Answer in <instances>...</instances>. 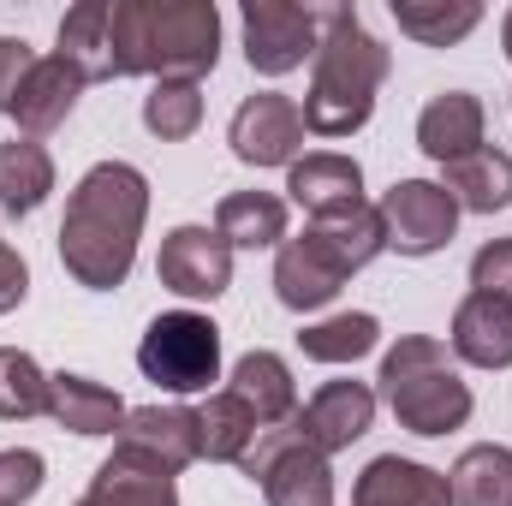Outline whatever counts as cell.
Here are the masks:
<instances>
[{"mask_svg":"<svg viewBox=\"0 0 512 506\" xmlns=\"http://www.w3.org/2000/svg\"><path fill=\"white\" fill-rule=\"evenodd\" d=\"M387 54L382 42L364 30L358 6H322V42H316V72L304 96V131L316 137H352L370 126L376 90H382Z\"/></svg>","mask_w":512,"mask_h":506,"instance_id":"3","label":"cell"},{"mask_svg":"<svg viewBox=\"0 0 512 506\" xmlns=\"http://www.w3.org/2000/svg\"><path fill=\"white\" fill-rule=\"evenodd\" d=\"M227 387L251 405L262 429H268V423H286V417L298 411V381L286 370V358H274V352H245V358L233 364V381H227Z\"/></svg>","mask_w":512,"mask_h":506,"instance_id":"23","label":"cell"},{"mask_svg":"<svg viewBox=\"0 0 512 506\" xmlns=\"http://www.w3.org/2000/svg\"><path fill=\"white\" fill-rule=\"evenodd\" d=\"M30 66H36L30 42L24 36H0V114H12V96H18V84H24Z\"/></svg>","mask_w":512,"mask_h":506,"instance_id":"34","label":"cell"},{"mask_svg":"<svg viewBox=\"0 0 512 506\" xmlns=\"http://www.w3.org/2000/svg\"><path fill=\"white\" fill-rule=\"evenodd\" d=\"M48 191H54V155L36 137L0 143V209L12 221H24V215H36L48 203Z\"/></svg>","mask_w":512,"mask_h":506,"instance_id":"22","label":"cell"},{"mask_svg":"<svg viewBox=\"0 0 512 506\" xmlns=\"http://www.w3.org/2000/svg\"><path fill=\"white\" fill-rule=\"evenodd\" d=\"M382 399L411 435H447V429H465L471 417V387L459 381L447 346L429 334H399V346H387Z\"/></svg>","mask_w":512,"mask_h":506,"instance_id":"5","label":"cell"},{"mask_svg":"<svg viewBox=\"0 0 512 506\" xmlns=\"http://www.w3.org/2000/svg\"><path fill=\"white\" fill-rule=\"evenodd\" d=\"M42 477H48L42 453H30V447H12V453H0V506H24V501H36Z\"/></svg>","mask_w":512,"mask_h":506,"instance_id":"32","label":"cell"},{"mask_svg":"<svg viewBox=\"0 0 512 506\" xmlns=\"http://www.w3.org/2000/svg\"><path fill=\"white\" fill-rule=\"evenodd\" d=\"M393 18L411 42L423 48H453L459 36H471L483 24V6L477 0H393Z\"/></svg>","mask_w":512,"mask_h":506,"instance_id":"29","label":"cell"},{"mask_svg":"<svg viewBox=\"0 0 512 506\" xmlns=\"http://www.w3.org/2000/svg\"><path fill=\"white\" fill-rule=\"evenodd\" d=\"M471 286L489 298H512V239H489L471 256Z\"/></svg>","mask_w":512,"mask_h":506,"instance_id":"33","label":"cell"},{"mask_svg":"<svg viewBox=\"0 0 512 506\" xmlns=\"http://www.w3.org/2000/svg\"><path fill=\"white\" fill-rule=\"evenodd\" d=\"M376 209H382V227H387V251L435 256L441 245H453L459 203L435 179H399V185H387V197Z\"/></svg>","mask_w":512,"mask_h":506,"instance_id":"9","label":"cell"},{"mask_svg":"<svg viewBox=\"0 0 512 506\" xmlns=\"http://www.w3.org/2000/svg\"><path fill=\"white\" fill-rule=\"evenodd\" d=\"M120 447L143 453V459H155L161 471L179 477L185 465L203 459L197 411H185V405H143V411H126V423H120Z\"/></svg>","mask_w":512,"mask_h":506,"instance_id":"13","label":"cell"},{"mask_svg":"<svg viewBox=\"0 0 512 506\" xmlns=\"http://www.w3.org/2000/svg\"><path fill=\"white\" fill-rule=\"evenodd\" d=\"M453 506H512V447H465L459 465L447 471Z\"/></svg>","mask_w":512,"mask_h":506,"instance_id":"27","label":"cell"},{"mask_svg":"<svg viewBox=\"0 0 512 506\" xmlns=\"http://www.w3.org/2000/svg\"><path fill=\"white\" fill-rule=\"evenodd\" d=\"M322 12L292 0H245V60L262 78H286L304 60H316Z\"/></svg>","mask_w":512,"mask_h":506,"instance_id":"8","label":"cell"},{"mask_svg":"<svg viewBox=\"0 0 512 506\" xmlns=\"http://www.w3.org/2000/svg\"><path fill=\"white\" fill-rule=\"evenodd\" d=\"M60 60H72L84 72V84L114 78V48H108V0H78L60 18Z\"/></svg>","mask_w":512,"mask_h":506,"instance_id":"26","label":"cell"},{"mask_svg":"<svg viewBox=\"0 0 512 506\" xmlns=\"http://www.w3.org/2000/svg\"><path fill=\"white\" fill-rule=\"evenodd\" d=\"M143 126L155 131L161 143H185L191 131L203 126V90L197 84H155L143 96Z\"/></svg>","mask_w":512,"mask_h":506,"instance_id":"31","label":"cell"},{"mask_svg":"<svg viewBox=\"0 0 512 506\" xmlns=\"http://www.w3.org/2000/svg\"><path fill=\"white\" fill-rule=\"evenodd\" d=\"M155 274L179 298H221L233 286V245L215 227H173L161 239Z\"/></svg>","mask_w":512,"mask_h":506,"instance_id":"12","label":"cell"},{"mask_svg":"<svg viewBox=\"0 0 512 506\" xmlns=\"http://www.w3.org/2000/svg\"><path fill=\"white\" fill-rule=\"evenodd\" d=\"M215 233L233 251H262V245H286V203L274 191H233L215 209Z\"/></svg>","mask_w":512,"mask_h":506,"instance_id":"24","label":"cell"},{"mask_svg":"<svg viewBox=\"0 0 512 506\" xmlns=\"http://www.w3.org/2000/svg\"><path fill=\"white\" fill-rule=\"evenodd\" d=\"M286 191H292L298 209H310V215H334V209L364 203V167H358L352 155L322 149V155H304V161L286 167Z\"/></svg>","mask_w":512,"mask_h":506,"instance_id":"18","label":"cell"},{"mask_svg":"<svg viewBox=\"0 0 512 506\" xmlns=\"http://www.w3.org/2000/svg\"><path fill=\"white\" fill-rule=\"evenodd\" d=\"M137 370L167 393H203L209 381H221V328L197 310H167L149 322Z\"/></svg>","mask_w":512,"mask_h":506,"instance_id":"6","label":"cell"},{"mask_svg":"<svg viewBox=\"0 0 512 506\" xmlns=\"http://www.w3.org/2000/svg\"><path fill=\"white\" fill-rule=\"evenodd\" d=\"M227 143L245 167H292L298 149H304V108L280 90L245 96L233 126H227Z\"/></svg>","mask_w":512,"mask_h":506,"instance_id":"10","label":"cell"},{"mask_svg":"<svg viewBox=\"0 0 512 506\" xmlns=\"http://www.w3.org/2000/svg\"><path fill=\"white\" fill-rule=\"evenodd\" d=\"M501 48H507V60H512V12L501 18Z\"/></svg>","mask_w":512,"mask_h":506,"instance_id":"36","label":"cell"},{"mask_svg":"<svg viewBox=\"0 0 512 506\" xmlns=\"http://www.w3.org/2000/svg\"><path fill=\"white\" fill-rule=\"evenodd\" d=\"M352 506H453V489H447L441 471H429L417 459H399V453H382V459L364 465Z\"/></svg>","mask_w":512,"mask_h":506,"instance_id":"17","label":"cell"},{"mask_svg":"<svg viewBox=\"0 0 512 506\" xmlns=\"http://www.w3.org/2000/svg\"><path fill=\"white\" fill-rule=\"evenodd\" d=\"M453 358L477 370H512V298L471 292L453 310Z\"/></svg>","mask_w":512,"mask_h":506,"instance_id":"16","label":"cell"},{"mask_svg":"<svg viewBox=\"0 0 512 506\" xmlns=\"http://www.w3.org/2000/svg\"><path fill=\"white\" fill-rule=\"evenodd\" d=\"M417 149L429 155V161H459V155H471V149H483V102L471 96V90H447V96H435L423 114H417Z\"/></svg>","mask_w":512,"mask_h":506,"instance_id":"19","label":"cell"},{"mask_svg":"<svg viewBox=\"0 0 512 506\" xmlns=\"http://www.w3.org/2000/svg\"><path fill=\"white\" fill-rule=\"evenodd\" d=\"M114 78L197 84L221 60L215 0H108Z\"/></svg>","mask_w":512,"mask_h":506,"instance_id":"2","label":"cell"},{"mask_svg":"<svg viewBox=\"0 0 512 506\" xmlns=\"http://www.w3.org/2000/svg\"><path fill=\"white\" fill-rule=\"evenodd\" d=\"M48 417L60 423V429H72V435H120V423H126V405H120V393L114 387H102V381L90 376H48Z\"/></svg>","mask_w":512,"mask_h":506,"instance_id":"20","label":"cell"},{"mask_svg":"<svg viewBox=\"0 0 512 506\" xmlns=\"http://www.w3.org/2000/svg\"><path fill=\"white\" fill-rule=\"evenodd\" d=\"M387 251V227L376 203H352L334 215H310V227L298 239H286L274 256V298L286 310H322L328 298H340V286L370 268Z\"/></svg>","mask_w":512,"mask_h":506,"instance_id":"4","label":"cell"},{"mask_svg":"<svg viewBox=\"0 0 512 506\" xmlns=\"http://www.w3.org/2000/svg\"><path fill=\"white\" fill-rule=\"evenodd\" d=\"M376 340H382V322H376L370 310H346V316L310 322V328L298 334V352H304L310 364H358V358L376 352Z\"/></svg>","mask_w":512,"mask_h":506,"instance_id":"28","label":"cell"},{"mask_svg":"<svg viewBox=\"0 0 512 506\" xmlns=\"http://www.w3.org/2000/svg\"><path fill=\"white\" fill-rule=\"evenodd\" d=\"M245 477L262 483L268 506H334V471L316 447H304L292 429H262L256 447L239 459Z\"/></svg>","mask_w":512,"mask_h":506,"instance_id":"7","label":"cell"},{"mask_svg":"<svg viewBox=\"0 0 512 506\" xmlns=\"http://www.w3.org/2000/svg\"><path fill=\"white\" fill-rule=\"evenodd\" d=\"M78 96H84V72H78L72 60L48 54V60H36V66L24 72V84H18V96H12V120H18L24 137H48L54 126L72 120Z\"/></svg>","mask_w":512,"mask_h":506,"instance_id":"14","label":"cell"},{"mask_svg":"<svg viewBox=\"0 0 512 506\" xmlns=\"http://www.w3.org/2000/svg\"><path fill=\"white\" fill-rule=\"evenodd\" d=\"M197 435H203V459L239 465L256 447L262 423H256V411L233 393V387H221V393H209V405H197Z\"/></svg>","mask_w":512,"mask_h":506,"instance_id":"25","label":"cell"},{"mask_svg":"<svg viewBox=\"0 0 512 506\" xmlns=\"http://www.w3.org/2000/svg\"><path fill=\"white\" fill-rule=\"evenodd\" d=\"M78 506H179V489H173V471H161L155 459H143L131 447H114L96 465V477H90Z\"/></svg>","mask_w":512,"mask_h":506,"instance_id":"15","label":"cell"},{"mask_svg":"<svg viewBox=\"0 0 512 506\" xmlns=\"http://www.w3.org/2000/svg\"><path fill=\"white\" fill-rule=\"evenodd\" d=\"M441 191H447L459 209H471V215H495V209H507L512 203V155L507 149H495V143H483V149L447 161Z\"/></svg>","mask_w":512,"mask_h":506,"instance_id":"21","label":"cell"},{"mask_svg":"<svg viewBox=\"0 0 512 506\" xmlns=\"http://www.w3.org/2000/svg\"><path fill=\"white\" fill-rule=\"evenodd\" d=\"M24 292H30V268H24V256L12 251V245H0V316L18 310Z\"/></svg>","mask_w":512,"mask_h":506,"instance_id":"35","label":"cell"},{"mask_svg":"<svg viewBox=\"0 0 512 506\" xmlns=\"http://www.w3.org/2000/svg\"><path fill=\"white\" fill-rule=\"evenodd\" d=\"M143 215H149V179L131 161H96L66 197V221H60L66 274L90 292L126 286L137 239H143Z\"/></svg>","mask_w":512,"mask_h":506,"instance_id":"1","label":"cell"},{"mask_svg":"<svg viewBox=\"0 0 512 506\" xmlns=\"http://www.w3.org/2000/svg\"><path fill=\"white\" fill-rule=\"evenodd\" d=\"M0 417L24 423V417H48V376L30 352L0 346Z\"/></svg>","mask_w":512,"mask_h":506,"instance_id":"30","label":"cell"},{"mask_svg":"<svg viewBox=\"0 0 512 506\" xmlns=\"http://www.w3.org/2000/svg\"><path fill=\"white\" fill-rule=\"evenodd\" d=\"M370 423H376V393L364 381H328V387H316V399L304 411L286 417V429L304 447H316L322 459L346 453L358 435H370Z\"/></svg>","mask_w":512,"mask_h":506,"instance_id":"11","label":"cell"}]
</instances>
